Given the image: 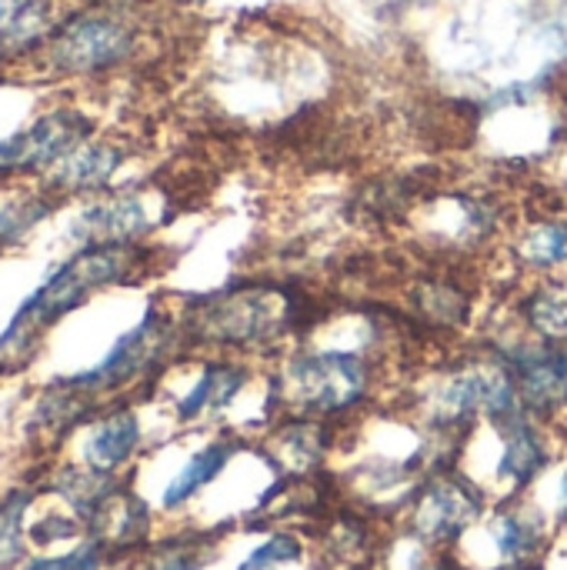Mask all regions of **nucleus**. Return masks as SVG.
<instances>
[{"label":"nucleus","instance_id":"1","mask_svg":"<svg viewBox=\"0 0 567 570\" xmlns=\"http://www.w3.org/2000/svg\"><path fill=\"white\" fill-rule=\"evenodd\" d=\"M378 364L361 347H304L294 344L277 357L271 387L297 417L331 421L371 401Z\"/></svg>","mask_w":567,"mask_h":570},{"label":"nucleus","instance_id":"2","mask_svg":"<svg viewBox=\"0 0 567 570\" xmlns=\"http://www.w3.org/2000/svg\"><path fill=\"white\" fill-rule=\"evenodd\" d=\"M485 514V491L468 478L444 474L418 488L411 501V538L424 548L458 544Z\"/></svg>","mask_w":567,"mask_h":570},{"label":"nucleus","instance_id":"3","mask_svg":"<svg viewBox=\"0 0 567 570\" xmlns=\"http://www.w3.org/2000/svg\"><path fill=\"white\" fill-rule=\"evenodd\" d=\"M127 271V250L124 247H90L84 254H77L23 311L20 317H13V331L10 334H23V331H37L43 321L63 314L67 307L80 304L94 287H104L110 281H120Z\"/></svg>","mask_w":567,"mask_h":570},{"label":"nucleus","instance_id":"4","mask_svg":"<svg viewBox=\"0 0 567 570\" xmlns=\"http://www.w3.org/2000/svg\"><path fill=\"white\" fill-rule=\"evenodd\" d=\"M505 434L498 464H495V478L498 484H505V501H518L551 464V448H548V434L541 417L521 411L501 424H491Z\"/></svg>","mask_w":567,"mask_h":570},{"label":"nucleus","instance_id":"5","mask_svg":"<svg viewBox=\"0 0 567 570\" xmlns=\"http://www.w3.org/2000/svg\"><path fill=\"white\" fill-rule=\"evenodd\" d=\"M505 254L525 281L567 274L565 210H545V214H535V217H525L521 224H515L511 234L505 237Z\"/></svg>","mask_w":567,"mask_h":570},{"label":"nucleus","instance_id":"6","mask_svg":"<svg viewBox=\"0 0 567 570\" xmlns=\"http://www.w3.org/2000/svg\"><path fill=\"white\" fill-rule=\"evenodd\" d=\"M515 331L567 351V274L531 277L511 297Z\"/></svg>","mask_w":567,"mask_h":570},{"label":"nucleus","instance_id":"7","mask_svg":"<svg viewBox=\"0 0 567 570\" xmlns=\"http://www.w3.org/2000/svg\"><path fill=\"white\" fill-rule=\"evenodd\" d=\"M488 541L498 554V564H521V561H538L548 541V524L541 511L525 508L518 501H505V508L491 518L488 524Z\"/></svg>","mask_w":567,"mask_h":570},{"label":"nucleus","instance_id":"8","mask_svg":"<svg viewBox=\"0 0 567 570\" xmlns=\"http://www.w3.org/2000/svg\"><path fill=\"white\" fill-rule=\"evenodd\" d=\"M130 33L114 20H80L60 40V60L74 70H100L124 60Z\"/></svg>","mask_w":567,"mask_h":570},{"label":"nucleus","instance_id":"9","mask_svg":"<svg viewBox=\"0 0 567 570\" xmlns=\"http://www.w3.org/2000/svg\"><path fill=\"white\" fill-rule=\"evenodd\" d=\"M411 304L418 317L434 331H461L475 321V297L444 274H424L411 291Z\"/></svg>","mask_w":567,"mask_h":570},{"label":"nucleus","instance_id":"10","mask_svg":"<svg viewBox=\"0 0 567 570\" xmlns=\"http://www.w3.org/2000/svg\"><path fill=\"white\" fill-rule=\"evenodd\" d=\"M164 347V317L160 314H147L140 327H134L117 347L114 354L100 364V371H94L90 377H80V384H120L127 377H134L137 371H144L157 351Z\"/></svg>","mask_w":567,"mask_h":570},{"label":"nucleus","instance_id":"11","mask_svg":"<svg viewBox=\"0 0 567 570\" xmlns=\"http://www.w3.org/2000/svg\"><path fill=\"white\" fill-rule=\"evenodd\" d=\"M247 377L251 371L244 364H234V361H211L197 384L190 387V394L177 404V414L180 421H194L201 417L204 411H224L244 387H247Z\"/></svg>","mask_w":567,"mask_h":570},{"label":"nucleus","instance_id":"12","mask_svg":"<svg viewBox=\"0 0 567 570\" xmlns=\"http://www.w3.org/2000/svg\"><path fill=\"white\" fill-rule=\"evenodd\" d=\"M234 454H237V444H234V441H214V444L201 448V451L184 464V471L170 481V488L164 491V508L174 511V508L187 504L194 494H201V491L231 464Z\"/></svg>","mask_w":567,"mask_h":570},{"label":"nucleus","instance_id":"13","mask_svg":"<svg viewBox=\"0 0 567 570\" xmlns=\"http://www.w3.org/2000/svg\"><path fill=\"white\" fill-rule=\"evenodd\" d=\"M137 441H140V424H137V417H134V414H114V417L104 421V424L94 431V438H90V448H87L90 464H94V468H104V471L120 468V464L134 454Z\"/></svg>","mask_w":567,"mask_h":570},{"label":"nucleus","instance_id":"14","mask_svg":"<svg viewBox=\"0 0 567 570\" xmlns=\"http://www.w3.org/2000/svg\"><path fill=\"white\" fill-rule=\"evenodd\" d=\"M301 554H304V544L294 534H271L261 548L251 551V558L237 570H281L284 564L301 561Z\"/></svg>","mask_w":567,"mask_h":570},{"label":"nucleus","instance_id":"15","mask_svg":"<svg viewBox=\"0 0 567 570\" xmlns=\"http://www.w3.org/2000/svg\"><path fill=\"white\" fill-rule=\"evenodd\" d=\"M17 554V521L13 511H0V561H10Z\"/></svg>","mask_w":567,"mask_h":570},{"label":"nucleus","instance_id":"16","mask_svg":"<svg viewBox=\"0 0 567 570\" xmlns=\"http://www.w3.org/2000/svg\"><path fill=\"white\" fill-rule=\"evenodd\" d=\"M154 570H201V561L194 554L180 551V554H167L160 564H154Z\"/></svg>","mask_w":567,"mask_h":570},{"label":"nucleus","instance_id":"17","mask_svg":"<svg viewBox=\"0 0 567 570\" xmlns=\"http://www.w3.org/2000/svg\"><path fill=\"white\" fill-rule=\"evenodd\" d=\"M87 554H77V558H63V561H47V564H37L33 570H90V564H84Z\"/></svg>","mask_w":567,"mask_h":570},{"label":"nucleus","instance_id":"18","mask_svg":"<svg viewBox=\"0 0 567 570\" xmlns=\"http://www.w3.org/2000/svg\"><path fill=\"white\" fill-rule=\"evenodd\" d=\"M555 524L567 528V464L561 471V484H558V511H555Z\"/></svg>","mask_w":567,"mask_h":570},{"label":"nucleus","instance_id":"19","mask_svg":"<svg viewBox=\"0 0 567 570\" xmlns=\"http://www.w3.org/2000/svg\"><path fill=\"white\" fill-rule=\"evenodd\" d=\"M418 570H468L465 564H458V561H428V564H421Z\"/></svg>","mask_w":567,"mask_h":570},{"label":"nucleus","instance_id":"20","mask_svg":"<svg viewBox=\"0 0 567 570\" xmlns=\"http://www.w3.org/2000/svg\"><path fill=\"white\" fill-rule=\"evenodd\" d=\"M495 570H541L538 561H521V564H498Z\"/></svg>","mask_w":567,"mask_h":570}]
</instances>
